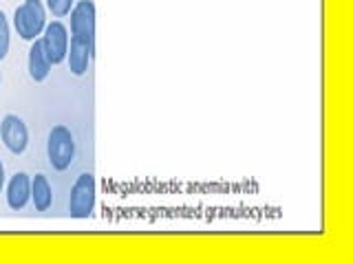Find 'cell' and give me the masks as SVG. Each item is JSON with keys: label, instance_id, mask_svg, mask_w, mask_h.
<instances>
[{"label": "cell", "instance_id": "6da1fadb", "mask_svg": "<svg viewBox=\"0 0 353 264\" xmlns=\"http://www.w3.org/2000/svg\"><path fill=\"white\" fill-rule=\"evenodd\" d=\"M47 157L53 170L64 172L69 165L73 163L75 157V141L71 130L66 126H55L49 132V139H47Z\"/></svg>", "mask_w": 353, "mask_h": 264}, {"label": "cell", "instance_id": "7a4b0ae2", "mask_svg": "<svg viewBox=\"0 0 353 264\" xmlns=\"http://www.w3.org/2000/svg\"><path fill=\"white\" fill-rule=\"evenodd\" d=\"M44 7L40 0H25V5L16 9L14 27L22 40H36L44 31Z\"/></svg>", "mask_w": 353, "mask_h": 264}, {"label": "cell", "instance_id": "3957f363", "mask_svg": "<svg viewBox=\"0 0 353 264\" xmlns=\"http://www.w3.org/2000/svg\"><path fill=\"white\" fill-rule=\"evenodd\" d=\"M95 207V179L93 174H80L73 183L71 198H69V212L73 218H88Z\"/></svg>", "mask_w": 353, "mask_h": 264}, {"label": "cell", "instance_id": "277c9868", "mask_svg": "<svg viewBox=\"0 0 353 264\" xmlns=\"http://www.w3.org/2000/svg\"><path fill=\"white\" fill-rule=\"evenodd\" d=\"M71 36L93 44L95 38V5L91 0H82L71 11Z\"/></svg>", "mask_w": 353, "mask_h": 264}, {"label": "cell", "instance_id": "5b68a950", "mask_svg": "<svg viewBox=\"0 0 353 264\" xmlns=\"http://www.w3.org/2000/svg\"><path fill=\"white\" fill-rule=\"evenodd\" d=\"M0 137H3L5 148L11 154H22L29 146V132L25 121L16 115H7L0 124Z\"/></svg>", "mask_w": 353, "mask_h": 264}, {"label": "cell", "instance_id": "8992f818", "mask_svg": "<svg viewBox=\"0 0 353 264\" xmlns=\"http://www.w3.org/2000/svg\"><path fill=\"white\" fill-rule=\"evenodd\" d=\"M44 51H47L51 64H62L66 60V53H69V33L62 22H51V25L44 27Z\"/></svg>", "mask_w": 353, "mask_h": 264}, {"label": "cell", "instance_id": "52a82bcc", "mask_svg": "<svg viewBox=\"0 0 353 264\" xmlns=\"http://www.w3.org/2000/svg\"><path fill=\"white\" fill-rule=\"evenodd\" d=\"M51 60L47 51H44V44L42 40H33L31 49H29V75L33 82H44L51 73Z\"/></svg>", "mask_w": 353, "mask_h": 264}, {"label": "cell", "instance_id": "ba28073f", "mask_svg": "<svg viewBox=\"0 0 353 264\" xmlns=\"http://www.w3.org/2000/svg\"><path fill=\"white\" fill-rule=\"evenodd\" d=\"M91 53H93V44L71 36V49H69V53H66V58H69V71L75 77H82L86 73Z\"/></svg>", "mask_w": 353, "mask_h": 264}, {"label": "cell", "instance_id": "9c48e42d", "mask_svg": "<svg viewBox=\"0 0 353 264\" xmlns=\"http://www.w3.org/2000/svg\"><path fill=\"white\" fill-rule=\"evenodd\" d=\"M31 198V181L25 172H18L14 179L9 181V187H7V205L11 209H22Z\"/></svg>", "mask_w": 353, "mask_h": 264}, {"label": "cell", "instance_id": "30bf717a", "mask_svg": "<svg viewBox=\"0 0 353 264\" xmlns=\"http://www.w3.org/2000/svg\"><path fill=\"white\" fill-rule=\"evenodd\" d=\"M31 201L36 205L38 212H47L53 203V192H51V185L47 181V176L36 174V179L31 181Z\"/></svg>", "mask_w": 353, "mask_h": 264}, {"label": "cell", "instance_id": "8fae6325", "mask_svg": "<svg viewBox=\"0 0 353 264\" xmlns=\"http://www.w3.org/2000/svg\"><path fill=\"white\" fill-rule=\"evenodd\" d=\"M9 53V22L7 16L0 11V60H5Z\"/></svg>", "mask_w": 353, "mask_h": 264}, {"label": "cell", "instance_id": "7c38bea8", "mask_svg": "<svg viewBox=\"0 0 353 264\" xmlns=\"http://www.w3.org/2000/svg\"><path fill=\"white\" fill-rule=\"evenodd\" d=\"M73 0H47V7L55 18H64L66 14H71Z\"/></svg>", "mask_w": 353, "mask_h": 264}, {"label": "cell", "instance_id": "4fadbf2b", "mask_svg": "<svg viewBox=\"0 0 353 264\" xmlns=\"http://www.w3.org/2000/svg\"><path fill=\"white\" fill-rule=\"evenodd\" d=\"M3 187H5V165L0 161V192H3Z\"/></svg>", "mask_w": 353, "mask_h": 264}, {"label": "cell", "instance_id": "5bb4252c", "mask_svg": "<svg viewBox=\"0 0 353 264\" xmlns=\"http://www.w3.org/2000/svg\"><path fill=\"white\" fill-rule=\"evenodd\" d=\"M0 80H3V75H0Z\"/></svg>", "mask_w": 353, "mask_h": 264}]
</instances>
